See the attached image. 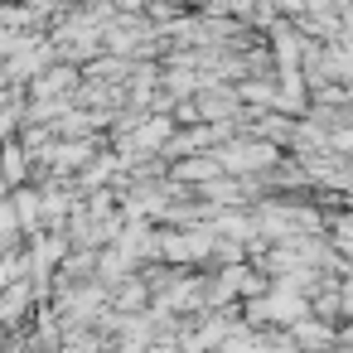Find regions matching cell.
<instances>
[{
	"instance_id": "obj_2",
	"label": "cell",
	"mask_w": 353,
	"mask_h": 353,
	"mask_svg": "<svg viewBox=\"0 0 353 353\" xmlns=\"http://www.w3.org/2000/svg\"><path fill=\"white\" fill-rule=\"evenodd\" d=\"M63 88H73V68H59V73L39 78V92H63Z\"/></svg>"
},
{
	"instance_id": "obj_1",
	"label": "cell",
	"mask_w": 353,
	"mask_h": 353,
	"mask_svg": "<svg viewBox=\"0 0 353 353\" xmlns=\"http://www.w3.org/2000/svg\"><path fill=\"white\" fill-rule=\"evenodd\" d=\"M271 160H276V150H271L266 141H256V145H232V150H223V155H218V165H223V170H232V174L266 170Z\"/></svg>"
},
{
	"instance_id": "obj_3",
	"label": "cell",
	"mask_w": 353,
	"mask_h": 353,
	"mask_svg": "<svg viewBox=\"0 0 353 353\" xmlns=\"http://www.w3.org/2000/svg\"><path fill=\"white\" fill-rule=\"evenodd\" d=\"M295 339H300V343H319V339H329V329H314V324H300V329H295Z\"/></svg>"
}]
</instances>
